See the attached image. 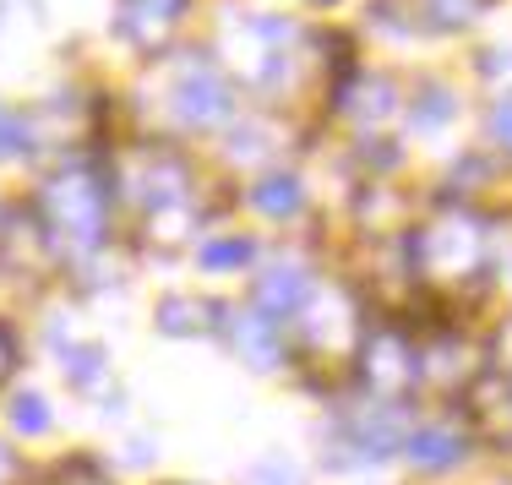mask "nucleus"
Instances as JSON below:
<instances>
[{
	"instance_id": "f257e3e1",
	"label": "nucleus",
	"mask_w": 512,
	"mask_h": 485,
	"mask_svg": "<svg viewBox=\"0 0 512 485\" xmlns=\"http://www.w3.org/2000/svg\"><path fill=\"white\" fill-rule=\"evenodd\" d=\"M39 218L50 229V240H60L66 251H93L109 235V186L93 169H66L44 186Z\"/></svg>"
},
{
	"instance_id": "f03ea898",
	"label": "nucleus",
	"mask_w": 512,
	"mask_h": 485,
	"mask_svg": "<svg viewBox=\"0 0 512 485\" xmlns=\"http://www.w3.org/2000/svg\"><path fill=\"white\" fill-rule=\"evenodd\" d=\"M169 109H175V120L186 131H207V126H218V120H229L235 93H229L224 71H218L213 60L191 55V60H180L175 77H169Z\"/></svg>"
},
{
	"instance_id": "7ed1b4c3",
	"label": "nucleus",
	"mask_w": 512,
	"mask_h": 485,
	"mask_svg": "<svg viewBox=\"0 0 512 485\" xmlns=\"http://www.w3.org/2000/svg\"><path fill=\"white\" fill-rule=\"evenodd\" d=\"M414 251H420L425 268H436L442 257H447V268H480V257H485V229H480V218H469V213L436 218V224L420 229Z\"/></svg>"
},
{
	"instance_id": "20e7f679",
	"label": "nucleus",
	"mask_w": 512,
	"mask_h": 485,
	"mask_svg": "<svg viewBox=\"0 0 512 485\" xmlns=\"http://www.w3.org/2000/svg\"><path fill=\"white\" fill-rule=\"evenodd\" d=\"M180 17H186V0H120L115 28H120V39H131L137 50H158V44L180 28Z\"/></svg>"
},
{
	"instance_id": "39448f33",
	"label": "nucleus",
	"mask_w": 512,
	"mask_h": 485,
	"mask_svg": "<svg viewBox=\"0 0 512 485\" xmlns=\"http://www.w3.org/2000/svg\"><path fill=\"white\" fill-rule=\"evenodd\" d=\"M229 338H235V349L251 360V366H273V317L240 311V317L229 322Z\"/></svg>"
},
{
	"instance_id": "423d86ee",
	"label": "nucleus",
	"mask_w": 512,
	"mask_h": 485,
	"mask_svg": "<svg viewBox=\"0 0 512 485\" xmlns=\"http://www.w3.org/2000/svg\"><path fill=\"white\" fill-rule=\"evenodd\" d=\"M306 289L311 284H306V273H300V268H273V273L262 278V289H256V295H262V306L273 311V317H289V311L306 300Z\"/></svg>"
},
{
	"instance_id": "0eeeda50",
	"label": "nucleus",
	"mask_w": 512,
	"mask_h": 485,
	"mask_svg": "<svg viewBox=\"0 0 512 485\" xmlns=\"http://www.w3.org/2000/svg\"><path fill=\"white\" fill-rule=\"evenodd\" d=\"M251 202L262 213H273V218L300 213V180L295 175H267V180H256V186H251Z\"/></svg>"
},
{
	"instance_id": "6e6552de",
	"label": "nucleus",
	"mask_w": 512,
	"mask_h": 485,
	"mask_svg": "<svg viewBox=\"0 0 512 485\" xmlns=\"http://www.w3.org/2000/svg\"><path fill=\"white\" fill-rule=\"evenodd\" d=\"M207 300H186V295H169L164 306H158V327L164 333H202V327H213V317H207Z\"/></svg>"
},
{
	"instance_id": "1a4fd4ad",
	"label": "nucleus",
	"mask_w": 512,
	"mask_h": 485,
	"mask_svg": "<svg viewBox=\"0 0 512 485\" xmlns=\"http://www.w3.org/2000/svg\"><path fill=\"white\" fill-rule=\"evenodd\" d=\"M11 426L17 431H28V436H39L44 426H50V415H44V398H17V409H11Z\"/></svg>"
},
{
	"instance_id": "9d476101",
	"label": "nucleus",
	"mask_w": 512,
	"mask_h": 485,
	"mask_svg": "<svg viewBox=\"0 0 512 485\" xmlns=\"http://www.w3.org/2000/svg\"><path fill=\"white\" fill-rule=\"evenodd\" d=\"M409 458H420V464H447L453 447H447L442 431H425V436H414V442H409Z\"/></svg>"
},
{
	"instance_id": "9b49d317",
	"label": "nucleus",
	"mask_w": 512,
	"mask_h": 485,
	"mask_svg": "<svg viewBox=\"0 0 512 485\" xmlns=\"http://www.w3.org/2000/svg\"><path fill=\"white\" fill-rule=\"evenodd\" d=\"M246 257H251L246 240H218V246H207V251H202L207 268H235V262H246Z\"/></svg>"
},
{
	"instance_id": "f8f14e48",
	"label": "nucleus",
	"mask_w": 512,
	"mask_h": 485,
	"mask_svg": "<svg viewBox=\"0 0 512 485\" xmlns=\"http://www.w3.org/2000/svg\"><path fill=\"white\" fill-rule=\"evenodd\" d=\"M491 137H496V148H502V153H512V93H502L496 109H491Z\"/></svg>"
},
{
	"instance_id": "ddd939ff",
	"label": "nucleus",
	"mask_w": 512,
	"mask_h": 485,
	"mask_svg": "<svg viewBox=\"0 0 512 485\" xmlns=\"http://www.w3.org/2000/svg\"><path fill=\"white\" fill-rule=\"evenodd\" d=\"M11 366H17V344H11L6 333H0V382L11 377Z\"/></svg>"
},
{
	"instance_id": "4468645a",
	"label": "nucleus",
	"mask_w": 512,
	"mask_h": 485,
	"mask_svg": "<svg viewBox=\"0 0 512 485\" xmlns=\"http://www.w3.org/2000/svg\"><path fill=\"white\" fill-rule=\"evenodd\" d=\"M0 475H6V453H0Z\"/></svg>"
}]
</instances>
